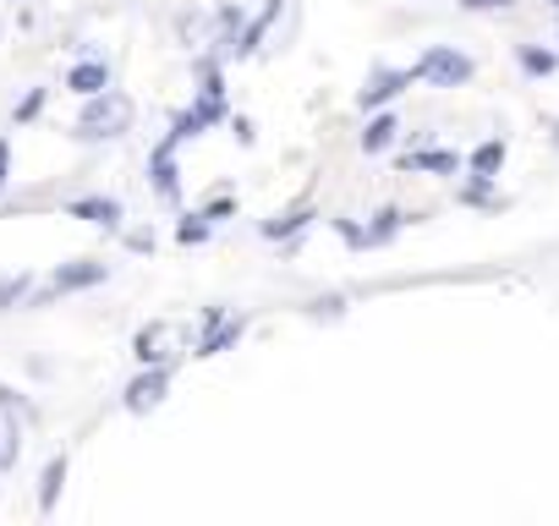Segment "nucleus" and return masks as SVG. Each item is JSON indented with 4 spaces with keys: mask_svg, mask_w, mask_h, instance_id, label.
Returning a JSON list of instances; mask_svg holds the SVG:
<instances>
[{
    "mask_svg": "<svg viewBox=\"0 0 559 526\" xmlns=\"http://www.w3.org/2000/svg\"><path fill=\"white\" fill-rule=\"evenodd\" d=\"M132 99L127 94H110V88H99V94H88V105H83V116H78V138H88V143H110V138H121L127 127H132Z\"/></svg>",
    "mask_w": 559,
    "mask_h": 526,
    "instance_id": "f257e3e1",
    "label": "nucleus"
},
{
    "mask_svg": "<svg viewBox=\"0 0 559 526\" xmlns=\"http://www.w3.org/2000/svg\"><path fill=\"white\" fill-rule=\"evenodd\" d=\"M412 77H423V83H433V88H455V83H466V77H472V61H466L461 50L439 45V50H428V56L412 67Z\"/></svg>",
    "mask_w": 559,
    "mask_h": 526,
    "instance_id": "f03ea898",
    "label": "nucleus"
},
{
    "mask_svg": "<svg viewBox=\"0 0 559 526\" xmlns=\"http://www.w3.org/2000/svg\"><path fill=\"white\" fill-rule=\"evenodd\" d=\"M132 351H138V362H143V368H165V362L181 351V324H148V330L138 335V346H132Z\"/></svg>",
    "mask_w": 559,
    "mask_h": 526,
    "instance_id": "7ed1b4c3",
    "label": "nucleus"
},
{
    "mask_svg": "<svg viewBox=\"0 0 559 526\" xmlns=\"http://www.w3.org/2000/svg\"><path fill=\"white\" fill-rule=\"evenodd\" d=\"M23 455V422H17V395L0 384V471H12Z\"/></svg>",
    "mask_w": 559,
    "mask_h": 526,
    "instance_id": "20e7f679",
    "label": "nucleus"
},
{
    "mask_svg": "<svg viewBox=\"0 0 559 526\" xmlns=\"http://www.w3.org/2000/svg\"><path fill=\"white\" fill-rule=\"evenodd\" d=\"M165 390H170V373L165 368H148L143 379L127 384V411H154L165 401Z\"/></svg>",
    "mask_w": 559,
    "mask_h": 526,
    "instance_id": "39448f33",
    "label": "nucleus"
},
{
    "mask_svg": "<svg viewBox=\"0 0 559 526\" xmlns=\"http://www.w3.org/2000/svg\"><path fill=\"white\" fill-rule=\"evenodd\" d=\"M67 88L72 94H99V88H110V72H105V61H83V67H72V77H67Z\"/></svg>",
    "mask_w": 559,
    "mask_h": 526,
    "instance_id": "423d86ee",
    "label": "nucleus"
},
{
    "mask_svg": "<svg viewBox=\"0 0 559 526\" xmlns=\"http://www.w3.org/2000/svg\"><path fill=\"white\" fill-rule=\"evenodd\" d=\"M401 88H412V72H379V77H368L362 105H384V99H395Z\"/></svg>",
    "mask_w": 559,
    "mask_h": 526,
    "instance_id": "0eeeda50",
    "label": "nucleus"
},
{
    "mask_svg": "<svg viewBox=\"0 0 559 526\" xmlns=\"http://www.w3.org/2000/svg\"><path fill=\"white\" fill-rule=\"evenodd\" d=\"M170 148H176V143H159L154 159H148V170H154V192H159V198H176V159H170Z\"/></svg>",
    "mask_w": 559,
    "mask_h": 526,
    "instance_id": "6e6552de",
    "label": "nucleus"
},
{
    "mask_svg": "<svg viewBox=\"0 0 559 526\" xmlns=\"http://www.w3.org/2000/svg\"><path fill=\"white\" fill-rule=\"evenodd\" d=\"M105 280V263H72V270L56 275V291H83V286H99Z\"/></svg>",
    "mask_w": 559,
    "mask_h": 526,
    "instance_id": "1a4fd4ad",
    "label": "nucleus"
},
{
    "mask_svg": "<svg viewBox=\"0 0 559 526\" xmlns=\"http://www.w3.org/2000/svg\"><path fill=\"white\" fill-rule=\"evenodd\" d=\"M72 214H78V219H94V225H116V219H121V203H116V198H78Z\"/></svg>",
    "mask_w": 559,
    "mask_h": 526,
    "instance_id": "9d476101",
    "label": "nucleus"
},
{
    "mask_svg": "<svg viewBox=\"0 0 559 526\" xmlns=\"http://www.w3.org/2000/svg\"><path fill=\"white\" fill-rule=\"evenodd\" d=\"M236 335H241V319H225V324H214V330L198 340V357H214V351H225Z\"/></svg>",
    "mask_w": 559,
    "mask_h": 526,
    "instance_id": "9b49d317",
    "label": "nucleus"
},
{
    "mask_svg": "<svg viewBox=\"0 0 559 526\" xmlns=\"http://www.w3.org/2000/svg\"><path fill=\"white\" fill-rule=\"evenodd\" d=\"M61 482H67V455H56V461L45 466V488H39V510H56V499H61Z\"/></svg>",
    "mask_w": 559,
    "mask_h": 526,
    "instance_id": "f8f14e48",
    "label": "nucleus"
},
{
    "mask_svg": "<svg viewBox=\"0 0 559 526\" xmlns=\"http://www.w3.org/2000/svg\"><path fill=\"white\" fill-rule=\"evenodd\" d=\"M390 138H395V116H379V121H368L362 148H368V154H379V148H390Z\"/></svg>",
    "mask_w": 559,
    "mask_h": 526,
    "instance_id": "ddd939ff",
    "label": "nucleus"
},
{
    "mask_svg": "<svg viewBox=\"0 0 559 526\" xmlns=\"http://www.w3.org/2000/svg\"><path fill=\"white\" fill-rule=\"evenodd\" d=\"M499 165H504V143H483V148L472 154V170H477V176H493Z\"/></svg>",
    "mask_w": 559,
    "mask_h": 526,
    "instance_id": "4468645a",
    "label": "nucleus"
},
{
    "mask_svg": "<svg viewBox=\"0 0 559 526\" xmlns=\"http://www.w3.org/2000/svg\"><path fill=\"white\" fill-rule=\"evenodd\" d=\"M521 67L537 72V77H548V72H554V56H548V50H521Z\"/></svg>",
    "mask_w": 559,
    "mask_h": 526,
    "instance_id": "2eb2a0df",
    "label": "nucleus"
},
{
    "mask_svg": "<svg viewBox=\"0 0 559 526\" xmlns=\"http://www.w3.org/2000/svg\"><path fill=\"white\" fill-rule=\"evenodd\" d=\"M417 170H455V154H417Z\"/></svg>",
    "mask_w": 559,
    "mask_h": 526,
    "instance_id": "dca6fc26",
    "label": "nucleus"
},
{
    "mask_svg": "<svg viewBox=\"0 0 559 526\" xmlns=\"http://www.w3.org/2000/svg\"><path fill=\"white\" fill-rule=\"evenodd\" d=\"M39 110H45V88H34V94H28V99L17 105V121H34Z\"/></svg>",
    "mask_w": 559,
    "mask_h": 526,
    "instance_id": "f3484780",
    "label": "nucleus"
},
{
    "mask_svg": "<svg viewBox=\"0 0 559 526\" xmlns=\"http://www.w3.org/2000/svg\"><path fill=\"white\" fill-rule=\"evenodd\" d=\"M23 291H28V280H23V275H17V280H0V308H7V302H17Z\"/></svg>",
    "mask_w": 559,
    "mask_h": 526,
    "instance_id": "a211bd4d",
    "label": "nucleus"
},
{
    "mask_svg": "<svg viewBox=\"0 0 559 526\" xmlns=\"http://www.w3.org/2000/svg\"><path fill=\"white\" fill-rule=\"evenodd\" d=\"M203 236H209L203 219H187V225H181V241H203Z\"/></svg>",
    "mask_w": 559,
    "mask_h": 526,
    "instance_id": "6ab92c4d",
    "label": "nucleus"
},
{
    "mask_svg": "<svg viewBox=\"0 0 559 526\" xmlns=\"http://www.w3.org/2000/svg\"><path fill=\"white\" fill-rule=\"evenodd\" d=\"M7 170H12V143L0 138V187H7Z\"/></svg>",
    "mask_w": 559,
    "mask_h": 526,
    "instance_id": "aec40b11",
    "label": "nucleus"
},
{
    "mask_svg": "<svg viewBox=\"0 0 559 526\" xmlns=\"http://www.w3.org/2000/svg\"><path fill=\"white\" fill-rule=\"evenodd\" d=\"M493 7H510V0H466V12H493Z\"/></svg>",
    "mask_w": 559,
    "mask_h": 526,
    "instance_id": "412c9836",
    "label": "nucleus"
}]
</instances>
